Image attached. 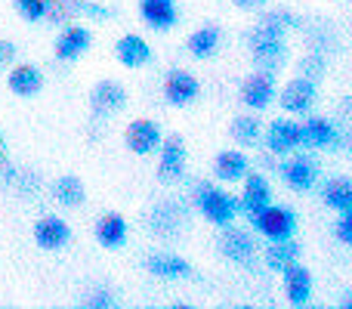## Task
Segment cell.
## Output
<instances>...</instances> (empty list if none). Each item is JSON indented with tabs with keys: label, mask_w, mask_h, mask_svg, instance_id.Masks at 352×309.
Segmentation results:
<instances>
[{
	"label": "cell",
	"mask_w": 352,
	"mask_h": 309,
	"mask_svg": "<svg viewBox=\"0 0 352 309\" xmlns=\"http://www.w3.org/2000/svg\"><path fill=\"white\" fill-rule=\"evenodd\" d=\"M281 281H285V297L291 306H309L312 291H316V281H312V273L303 266V263H291L287 269H281Z\"/></svg>",
	"instance_id": "obj_15"
},
{
	"label": "cell",
	"mask_w": 352,
	"mask_h": 309,
	"mask_svg": "<svg viewBox=\"0 0 352 309\" xmlns=\"http://www.w3.org/2000/svg\"><path fill=\"white\" fill-rule=\"evenodd\" d=\"M322 201H324V207H331L337 213L352 211V182L346 176H331L322 186Z\"/></svg>",
	"instance_id": "obj_27"
},
{
	"label": "cell",
	"mask_w": 352,
	"mask_h": 309,
	"mask_svg": "<svg viewBox=\"0 0 352 309\" xmlns=\"http://www.w3.org/2000/svg\"><path fill=\"white\" fill-rule=\"evenodd\" d=\"M263 142L272 155H291L294 149H300V124L291 118H275L263 134Z\"/></svg>",
	"instance_id": "obj_16"
},
{
	"label": "cell",
	"mask_w": 352,
	"mask_h": 309,
	"mask_svg": "<svg viewBox=\"0 0 352 309\" xmlns=\"http://www.w3.org/2000/svg\"><path fill=\"white\" fill-rule=\"evenodd\" d=\"M161 140H164L161 124H155L152 118H136V121H130L127 130H124V142H127V149L140 158L158 152Z\"/></svg>",
	"instance_id": "obj_9"
},
{
	"label": "cell",
	"mask_w": 352,
	"mask_h": 309,
	"mask_svg": "<svg viewBox=\"0 0 352 309\" xmlns=\"http://www.w3.org/2000/svg\"><path fill=\"white\" fill-rule=\"evenodd\" d=\"M275 93H278L275 72H266V68H256L241 81V103L250 111H266L275 103Z\"/></svg>",
	"instance_id": "obj_7"
},
{
	"label": "cell",
	"mask_w": 352,
	"mask_h": 309,
	"mask_svg": "<svg viewBox=\"0 0 352 309\" xmlns=\"http://www.w3.org/2000/svg\"><path fill=\"white\" fill-rule=\"evenodd\" d=\"M127 99L130 96H127V90H124V84L105 78V81H99V84L93 87L90 109H93V115L96 118H111V115H118V111L127 109Z\"/></svg>",
	"instance_id": "obj_12"
},
{
	"label": "cell",
	"mask_w": 352,
	"mask_h": 309,
	"mask_svg": "<svg viewBox=\"0 0 352 309\" xmlns=\"http://www.w3.org/2000/svg\"><path fill=\"white\" fill-rule=\"evenodd\" d=\"M250 226L266 242H285V238L297 235V213L285 204H266L250 217Z\"/></svg>",
	"instance_id": "obj_3"
},
{
	"label": "cell",
	"mask_w": 352,
	"mask_h": 309,
	"mask_svg": "<svg viewBox=\"0 0 352 309\" xmlns=\"http://www.w3.org/2000/svg\"><path fill=\"white\" fill-rule=\"evenodd\" d=\"M192 201L198 207V213H204V220H210L213 226H232L238 217V198L229 195L226 189L213 186V182H195Z\"/></svg>",
	"instance_id": "obj_2"
},
{
	"label": "cell",
	"mask_w": 352,
	"mask_h": 309,
	"mask_svg": "<svg viewBox=\"0 0 352 309\" xmlns=\"http://www.w3.org/2000/svg\"><path fill=\"white\" fill-rule=\"evenodd\" d=\"M186 164H188V149L186 140L179 134L164 136L158 146V182L164 186H173L186 176Z\"/></svg>",
	"instance_id": "obj_4"
},
{
	"label": "cell",
	"mask_w": 352,
	"mask_h": 309,
	"mask_svg": "<svg viewBox=\"0 0 352 309\" xmlns=\"http://www.w3.org/2000/svg\"><path fill=\"white\" fill-rule=\"evenodd\" d=\"M12 62H16V43H12V41H0V72H6Z\"/></svg>",
	"instance_id": "obj_37"
},
{
	"label": "cell",
	"mask_w": 352,
	"mask_h": 309,
	"mask_svg": "<svg viewBox=\"0 0 352 309\" xmlns=\"http://www.w3.org/2000/svg\"><path fill=\"white\" fill-rule=\"evenodd\" d=\"M334 232H337V242L340 244H352V211L340 213V220L334 223Z\"/></svg>",
	"instance_id": "obj_36"
},
{
	"label": "cell",
	"mask_w": 352,
	"mask_h": 309,
	"mask_svg": "<svg viewBox=\"0 0 352 309\" xmlns=\"http://www.w3.org/2000/svg\"><path fill=\"white\" fill-rule=\"evenodd\" d=\"M248 50H250V56H254L256 65L266 68V72H278V68L287 62L285 31L272 28V25H266V22H260L256 28H250Z\"/></svg>",
	"instance_id": "obj_1"
},
{
	"label": "cell",
	"mask_w": 352,
	"mask_h": 309,
	"mask_svg": "<svg viewBox=\"0 0 352 309\" xmlns=\"http://www.w3.org/2000/svg\"><path fill=\"white\" fill-rule=\"evenodd\" d=\"M115 59L124 68H146L152 62V47L142 34H124L115 43Z\"/></svg>",
	"instance_id": "obj_23"
},
{
	"label": "cell",
	"mask_w": 352,
	"mask_h": 309,
	"mask_svg": "<svg viewBox=\"0 0 352 309\" xmlns=\"http://www.w3.org/2000/svg\"><path fill=\"white\" fill-rule=\"evenodd\" d=\"M84 198H87V189L74 173H62L59 180L53 182V201L59 207H80Z\"/></svg>",
	"instance_id": "obj_28"
},
{
	"label": "cell",
	"mask_w": 352,
	"mask_h": 309,
	"mask_svg": "<svg viewBox=\"0 0 352 309\" xmlns=\"http://www.w3.org/2000/svg\"><path fill=\"white\" fill-rule=\"evenodd\" d=\"M232 140L244 149L256 146V142L263 140V124L256 121V111H250V115H238L235 121H232Z\"/></svg>",
	"instance_id": "obj_29"
},
{
	"label": "cell",
	"mask_w": 352,
	"mask_h": 309,
	"mask_svg": "<svg viewBox=\"0 0 352 309\" xmlns=\"http://www.w3.org/2000/svg\"><path fill=\"white\" fill-rule=\"evenodd\" d=\"M219 47H223V31L217 28V25H201L198 31H192L186 41V50L192 59L204 62V59H213V56L219 53Z\"/></svg>",
	"instance_id": "obj_24"
},
{
	"label": "cell",
	"mask_w": 352,
	"mask_h": 309,
	"mask_svg": "<svg viewBox=\"0 0 352 309\" xmlns=\"http://www.w3.org/2000/svg\"><path fill=\"white\" fill-rule=\"evenodd\" d=\"M93 43V31L87 28V25H78V22H68L65 28L59 31V37H56V59L59 62H78L80 56H87V50H90Z\"/></svg>",
	"instance_id": "obj_10"
},
{
	"label": "cell",
	"mask_w": 352,
	"mask_h": 309,
	"mask_svg": "<svg viewBox=\"0 0 352 309\" xmlns=\"http://www.w3.org/2000/svg\"><path fill=\"white\" fill-rule=\"evenodd\" d=\"M278 96V105L287 111V115H309L318 103V84L309 78H294L281 87Z\"/></svg>",
	"instance_id": "obj_8"
},
{
	"label": "cell",
	"mask_w": 352,
	"mask_h": 309,
	"mask_svg": "<svg viewBox=\"0 0 352 309\" xmlns=\"http://www.w3.org/2000/svg\"><path fill=\"white\" fill-rule=\"evenodd\" d=\"M300 146L318 149V152H337L343 146L340 124L328 121V118H306L300 124Z\"/></svg>",
	"instance_id": "obj_6"
},
{
	"label": "cell",
	"mask_w": 352,
	"mask_h": 309,
	"mask_svg": "<svg viewBox=\"0 0 352 309\" xmlns=\"http://www.w3.org/2000/svg\"><path fill=\"white\" fill-rule=\"evenodd\" d=\"M6 87L10 93L22 99H31L43 90V72L31 62H22V65H10V74H6Z\"/></svg>",
	"instance_id": "obj_22"
},
{
	"label": "cell",
	"mask_w": 352,
	"mask_h": 309,
	"mask_svg": "<svg viewBox=\"0 0 352 309\" xmlns=\"http://www.w3.org/2000/svg\"><path fill=\"white\" fill-rule=\"evenodd\" d=\"M260 244L254 242V235L244 229H235V226H223V238H219V254L226 257L235 266H256V254H260Z\"/></svg>",
	"instance_id": "obj_5"
},
{
	"label": "cell",
	"mask_w": 352,
	"mask_h": 309,
	"mask_svg": "<svg viewBox=\"0 0 352 309\" xmlns=\"http://www.w3.org/2000/svg\"><path fill=\"white\" fill-rule=\"evenodd\" d=\"M115 303H118V297H115V291H109V288H93L84 300V306H93V309H111Z\"/></svg>",
	"instance_id": "obj_34"
},
{
	"label": "cell",
	"mask_w": 352,
	"mask_h": 309,
	"mask_svg": "<svg viewBox=\"0 0 352 309\" xmlns=\"http://www.w3.org/2000/svg\"><path fill=\"white\" fill-rule=\"evenodd\" d=\"M80 16V0H50L47 19L53 25H68Z\"/></svg>",
	"instance_id": "obj_30"
},
{
	"label": "cell",
	"mask_w": 352,
	"mask_h": 309,
	"mask_svg": "<svg viewBox=\"0 0 352 309\" xmlns=\"http://www.w3.org/2000/svg\"><path fill=\"white\" fill-rule=\"evenodd\" d=\"M136 10H140V19L148 25L152 31H170L176 22H179V6L176 0H136Z\"/></svg>",
	"instance_id": "obj_18"
},
{
	"label": "cell",
	"mask_w": 352,
	"mask_h": 309,
	"mask_svg": "<svg viewBox=\"0 0 352 309\" xmlns=\"http://www.w3.org/2000/svg\"><path fill=\"white\" fill-rule=\"evenodd\" d=\"M198 96H201V84L192 72H186V68H170V72L164 74V99L170 105L186 109V105H192Z\"/></svg>",
	"instance_id": "obj_13"
},
{
	"label": "cell",
	"mask_w": 352,
	"mask_h": 309,
	"mask_svg": "<svg viewBox=\"0 0 352 309\" xmlns=\"http://www.w3.org/2000/svg\"><path fill=\"white\" fill-rule=\"evenodd\" d=\"M260 22L272 25V28H278V31H291V28H297V25H303L297 12H291V10H269Z\"/></svg>",
	"instance_id": "obj_33"
},
{
	"label": "cell",
	"mask_w": 352,
	"mask_h": 309,
	"mask_svg": "<svg viewBox=\"0 0 352 309\" xmlns=\"http://www.w3.org/2000/svg\"><path fill=\"white\" fill-rule=\"evenodd\" d=\"M281 173V182L294 192H309V189L318 186V164L312 161L309 155H294L287 158L285 164L278 167Z\"/></svg>",
	"instance_id": "obj_11"
},
{
	"label": "cell",
	"mask_w": 352,
	"mask_h": 309,
	"mask_svg": "<svg viewBox=\"0 0 352 309\" xmlns=\"http://www.w3.org/2000/svg\"><path fill=\"white\" fill-rule=\"evenodd\" d=\"M146 269L155 275V279H164V281L192 279V263L182 260L179 254H170V251H155V254H148L146 257Z\"/></svg>",
	"instance_id": "obj_17"
},
{
	"label": "cell",
	"mask_w": 352,
	"mask_h": 309,
	"mask_svg": "<svg viewBox=\"0 0 352 309\" xmlns=\"http://www.w3.org/2000/svg\"><path fill=\"white\" fill-rule=\"evenodd\" d=\"M3 152H6V146H3V136H0V161H3Z\"/></svg>",
	"instance_id": "obj_39"
},
{
	"label": "cell",
	"mask_w": 352,
	"mask_h": 309,
	"mask_svg": "<svg viewBox=\"0 0 352 309\" xmlns=\"http://www.w3.org/2000/svg\"><path fill=\"white\" fill-rule=\"evenodd\" d=\"M250 170V161L244 152H238V149H226V152H219L213 158V176H217L219 182H241L244 173Z\"/></svg>",
	"instance_id": "obj_25"
},
{
	"label": "cell",
	"mask_w": 352,
	"mask_h": 309,
	"mask_svg": "<svg viewBox=\"0 0 352 309\" xmlns=\"http://www.w3.org/2000/svg\"><path fill=\"white\" fill-rule=\"evenodd\" d=\"M244 186H241V195H238V213H248L254 217L256 211H263L266 204H272V186L263 173H244Z\"/></svg>",
	"instance_id": "obj_14"
},
{
	"label": "cell",
	"mask_w": 352,
	"mask_h": 309,
	"mask_svg": "<svg viewBox=\"0 0 352 309\" xmlns=\"http://www.w3.org/2000/svg\"><path fill=\"white\" fill-rule=\"evenodd\" d=\"M12 6L25 22H41V19H47L50 0H12Z\"/></svg>",
	"instance_id": "obj_32"
},
{
	"label": "cell",
	"mask_w": 352,
	"mask_h": 309,
	"mask_svg": "<svg viewBox=\"0 0 352 309\" xmlns=\"http://www.w3.org/2000/svg\"><path fill=\"white\" fill-rule=\"evenodd\" d=\"M232 3H235L238 10H260L263 0H232Z\"/></svg>",
	"instance_id": "obj_38"
},
{
	"label": "cell",
	"mask_w": 352,
	"mask_h": 309,
	"mask_svg": "<svg viewBox=\"0 0 352 309\" xmlns=\"http://www.w3.org/2000/svg\"><path fill=\"white\" fill-rule=\"evenodd\" d=\"M80 16L90 19H115V10L105 3H96V0H80Z\"/></svg>",
	"instance_id": "obj_35"
},
{
	"label": "cell",
	"mask_w": 352,
	"mask_h": 309,
	"mask_svg": "<svg viewBox=\"0 0 352 309\" xmlns=\"http://www.w3.org/2000/svg\"><path fill=\"white\" fill-rule=\"evenodd\" d=\"M34 242L41 251H62L72 242V226L56 213H47L34 223Z\"/></svg>",
	"instance_id": "obj_19"
},
{
	"label": "cell",
	"mask_w": 352,
	"mask_h": 309,
	"mask_svg": "<svg viewBox=\"0 0 352 309\" xmlns=\"http://www.w3.org/2000/svg\"><path fill=\"white\" fill-rule=\"evenodd\" d=\"M346 3H349V0H346Z\"/></svg>",
	"instance_id": "obj_40"
},
{
	"label": "cell",
	"mask_w": 352,
	"mask_h": 309,
	"mask_svg": "<svg viewBox=\"0 0 352 309\" xmlns=\"http://www.w3.org/2000/svg\"><path fill=\"white\" fill-rule=\"evenodd\" d=\"M300 78H309V81H322V74L328 72V59H324V53H318V50H309V53L300 59Z\"/></svg>",
	"instance_id": "obj_31"
},
{
	"label": "cell",
	"mask_w": 352,
	"mask_h": 309,
	"mask_svg": "<svg viewBox=\"0 0 352 309\" xmlns=\"http://www.w3.org/2000/svg\"><path fill=\"white\" fill-rule=\"evenodd\" d=\"M93 238L102 244L105 251H121L130 238V226L121 213H102L93 226Z\"/></svg>",
	"instance_id": "obj_21"
},
{
	"label": "cell",
	"mask_w": 352,
	"mask_h": 309,
	"mask_svg": "<svg viewBox=\"0 0 352 309\" xmlns=\"http://www.w3.org/2000/svg\"><path fill=\"white\" fill-rule=\"evenodd\" d=\"M188 223V213L179 201H161L152 211V232L161 238H176Z\"/></svg>",
	"instance_id": "obj_20"
},
{
	"label": "cell",
	"mask_w": 352,
	"mask_h": 309,
	"mask_svg": "<svg viewBox=\"0 0 352 309\" xmlns=\"http://www.w3.org/2000/svg\"><path fill=\"white\" fill-rule=\"evenodd\" d=\"M300 244L294 242V238H285V242H269V248L263 251V263H266V269H272V273H281V269H287L291 263L300 260Z\"/></svg>",
	"instance_id": "obj_26"
}]
</instances>
